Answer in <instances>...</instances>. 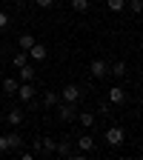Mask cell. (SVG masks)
I'll return each mask as SVG.
<instances>
[{"instance_id":"603a6c76","label":"cell","mask_w":143,"mask_h":160,"mask_svg":"<svg viewBox=\"0 0 143 160\" xmlns=\"http://www.w3.org/2000/svg\"><path fill=\"white\" fill-rule=\"evenodd\" d=\"M9 23H12V20H9V14H6V12H0V32H3Z\"/></svg>"},{"instance_id":"e0dca14e","label":"cell","mask_w":143,"mask_h":160,"mask_svg":"<svg viewBox=\"0 0 143 160\" xmlns=\"http://www.w3.org/2000/svg\"><path fill=\"white\" fill-rule=\"evenodd\" d=\"M80 126L92 129V126H94V114H92V112H80Z\"/></svg>"},{"instance_id":"ac0fdd59","label":"cell","mask_w":143,"mask_h":160,"mask_svg":"<svg viewBox=\"0 0 143 160\" xmlns=\"http://www.w3.org/2000/svg\"><path fill=\"white\" fill-rule=\"evenodd\" d=\"M72 9H74L77 14H83V12H89V0H72Z\"/></svg>"},{"instance_id":"7a4b0ae2","label":"cell","mask_w":143,"mask_h":160,"mask_svg":"<svg viewBox=\"0 0 143 160\" xmlns=\"http://www.w3.org/2000/svg\"><path fill=\"white\" fill-rule=\"evenodd\" d=\"M123 140H126V132L120 129V126H112V129L106 132V143H109V146H120Z\"/></svg>"},{"instance_id":"2e32d148","label":"cell","mask_w":143,"mask_h":160,"mask_svg":"<svg viewBox=\"0 0 143 160\" xmlns=\"http://www.w3.org/2000/svg\"><path fill=\"white\" fill-rule=\"evenodd\" d=\"M6 137H9V149H12V152H14V149H20V146H23V137H20L17 132H12V134H6Z\"/></svg>"},{"instance_id":"484cf974","label":"cell","mask_w":143,"mask_h":160,"mask_svg":"<svg viewBox=\"0 0 143 160\" xmlns=\"http://www.w3.org/2000/svg\"><path fill=\"white\" fill-rule=\"evenodd\" d=\"M34 3H37V6H40V9H49V6H52V3H54V0H34Z\"/></svg>"},{"instance_id":"d4e9b609","label":"cell","mask_w":143,"mask_h":160,"mask_svg":"<svg viewBox=\"0 0 143 160\" xmlns=\"http://www.w3.org/2000/svg\"><path fill=\"white\" fill-rule=\"evenodd\" d=\"M32 152H34V154H43V146H40V140H32Z\"/></svg>"},{"instance_id":"6da1fadb","label":"cell","mask_w":143,"mask_h":160,"mask_svg":"<svg viewBox=\"0 0 143 160\" xmlns=\"http://www.w3.org/2000/svg\"><path fill=\"white\" fill-rule=\"evenodd\" d=\"M57 97H63V103H77V100L83 97V92H80V86L69 83V86H63V92H60Z\"/></svg>"},{"instance_id":"7402d4cb","label":"cell","mask_w":143,"mask_h":160,"mask_svg":"<svg viewBox=\"0 0 143 160\" xmlns=\"http://www.w3.org/2000/svg\"><path fill=\"white\" fill-rule=\"evenodd\" d=\"M6 152H12V149H9V137L0 134V154H6Z\"/></svg>"},{"instance_id":"8992f818","label":"cell","mask_w":143,"mask_h":160,"mask_svg":"<svg viewBox=\"0 0 143 160\" xmlns=\"http://www.w3.org/2000/svg\"><path fill=\"white\" fill-rule=\"evenodd\" d=\"M26 54L34 60V63H40V60H46V57H49V49H46V46H40V43H34V46H32Z\"/></svg>"},{"instance_id":"52a82bcc","label":"cell","mask_w":143,"mask_h":160,"mask_svg":"<svg viewBox=\"0 0 143 160\" xmlns=\"http://www.w3.org/2000/svg\"><path fill=\"white\" fill-rule=\"evenodd\" d=\"M89 72H92V77H106V74H109V66L103 63V60H92Z\"/></svg>"},{"instance_id":"ffe728a7","label":"cell","mask_w":143,"mask_h":160,"mask_svg":"<svg viewBox=\"0 0 143 160\" xmlns=\"http://www.w3.org/2000/svg\"><path fill=\"white\" fill-rule=\"evenodd\" d=\"M26 57H29L26 52H20V54H14V57H12V66H14V69H20V66H26Z\"/></svg>"},{"instance_id":"4fadbf2b","label":"cell","mask_w":143,"mask_h":160,"mask_svg":"<svg viewBox=\"0 0 143 160\" xmlns=\"http://www.w3.org/2000/svg\"><path fill=\"white\" fill-rule=\"evenodd\" d=\"M40 146H43V154H54L57 140H52V137H40Z\"/></svg>"},{"instance_id":"9c48e42d","label":"cell","mask_w":143,"mask_h":160,"mask_svg":"<svg viewBox=\"0 0 143 160\" xmlns=\"http://www.w3.org/2000/svg\"><path fill=\"white\" fill-rule=\"evenodd\" d=\"M17 80H20V83H32V80H34V66H20Z\"/></svg>"},{"instance_id":"3957f363","label":"cell","mask_w":143,"mask_h":160,"mask_svg":"<svg viewBox=\"0 0 143 160\" xmlns=\"http://www.w3.org/2000/svg\"><path fill=\"white\" fill-rule=\"evenodd\" d=\"M57 117L63 120V123L74 120V117H77V114H74V103H60V100H57Z\"/></svg>"},{"instance_id":"44dd1931","label":"cell","mask_w":143,"mask_h":160,"mask_svg":"<svg viewBox=\"0 0 143 160\" xmlns=\"http://www.w3.org/2000/svg\"><path fill=\"white\" fill-rule=\"evenodd\" d=\"M54 154H60V157H69V154H72V149H69V143H60V146L54 149Z\"/></svg>"},{"instance_id":"30bf717a","label":"cell","mask_w":143,"mask_h":160,"mask_svg":"<svg viewBox=\"0 0 143 160\" xmlns=\"http://www.w3.org/2000/svg\"><path fill=\"white\" fill-rule=\"evenodd\" d=\"M17 86H20L17 77H3V92L6 94H17Z\"/></svg>"},{"instance_id":"7c38bea8","label":"cell","mask_w":143,"mask_h":160,"mask_svg":"<svg viewBox=\"0 0 143 160\" xmlns=\"http://www.w3.org/2000/svg\"><path fill=\"white\" fill-rule=\"evenodd\" d=\"M34 43H37V40H34V34H20V40H17V46L23 49V52H29Z\"/></svg>"},{"instance_id":"5b68a950","label":"cell","mask_w":143,"mask_h":160,"mask_svg":"<svg viewBox=\"0 0 143 160\" xmlns=\"http://www.w3.org/2000/svg\"><path fill=\"white\" fill-rule=\"evenodd\" d=\"M17 97L23 100V103H32V100H34V86L32 83H20L17 86Z\"/></svg>"},{"instance_id":"d6986e66","label":"cell","mask_w":143,"mask_h":160,"mask_svg":"<svg viewBox=\"0 0 143 160\" xmlns=\"http://www.w3.org/2000/svg\"><path fill=\"white\" fill-rule=\"evenodd\" d=\"M106 6H109L112 12H123V9H126V0H106Z\"/></svg>"},{"instance_id":"9a60e30c","label":"cell","mask_w":143,"mask_h":160,"mask_svg":"<svg viewBox=\"0 0 143 160\" xmlns=\"http://www.w3.org/2000/svg\"><path fill=\"white\" fill-rule=\"evenodd\" d=\"M109 74H115V77H126V63H123V60H117V63L109 69Z\"/></svg>"},{"instance_id":"ba28073f","label":"cell","mask_w":143,"mask_h":160,"mask_svg":"<svg viewBox=\"0 0 143 160\" xmlns=\"http://www.w3.org/2000/svg\"><path fill=\"white\" fill-rule=\"evenodd\" d=\"M77 149L83 152V154L92 152V149H94V137H92V134H80V137H77Z\"/></svg>"},{"instance_id":"277c9868","label":"cell","mask_w":143,"mask_h":160,"mask_svg":"<svg viewBox=\"0 0 143 160\" xmlns=\"http://www.w3.org/2000/svg\"><path fill=\"white\" fill-rule=\"evenodd\" d=\"M109 103L123 106V103H126V89H123V86H112V89H109Z\"/></svg>"},{"instance_id":"8fae6325","label":"cell","mask_w":143,"mask_h":160,"mask_svg":"<svg viewBox=\"0 0 143 160\" xmlns=\"http://www.w3.org/2000/svg\"><path fill=\"white\" fill-rule=\"evenodd\" d=\"M6 120H9V126H20V123H23V109H12L6 114Z\"/></svg>"},{"instance_id":"5bb4252c","label":"cell","mask_w":143,"mask_h":160,"mask_svg":"<svg viewBox=\"0 0 143 160\" xmlns=\"http://www.w3.org/2000/svg\"><path fill=\"white\" fill-rule=\"evenodd\" d=\"M43 106L46 109H54L57 106V92H43Z\"/></svg>"},{"instance_id":"cb8c5ba5","label":"cell","mask_w":143,"mask_h":160,"mask_svg":"<svg viewBox=\"0 0 143 160\" xmlns=\"http://www.w3.org/2000/svg\"><path fill=\"white\" fill-rule=\"evenodd\" d=\"M140 6H143V0H129V9H132V12H135V14H137V12H140Z\"/></svg>"}]
</instances>
